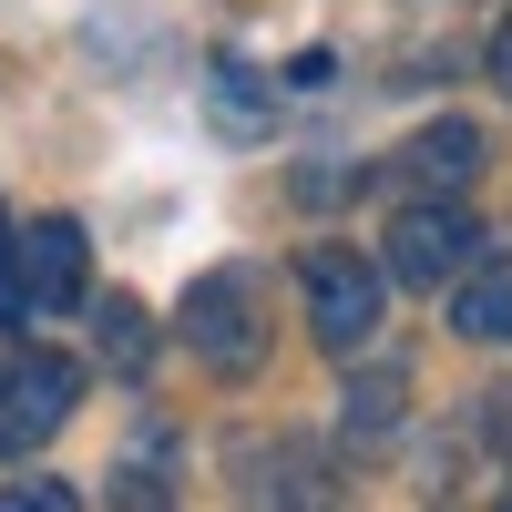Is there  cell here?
Listing matches in <instances>:
<instances>
[{"mask_svg": "<svg viewBox=\"0 0 512 512\" xmlns=\"http://www.w3.org/2000/svg\"><path fill=\"white\" fill-rule=\"evenodd\" d=\"M297 287H308V328H318L328 359H359L369 338H379L390 287H379L369 256H349V246H308V256H297Z\"/></svg>", "mask_w": 512, "mask_h": 512, "instance_id": "6da1fadb", "label": "cell"}, {"mask_svg": "<svg viewBox=\"0 0 512 512\" xmlns=\"http://www.w3.org/2000/svg\"><path fill=\"white\" fill-rule=\"evenodd\" d=\"M185 349L216 369V379H246L256 359H267V318H256V267H216L185 287Z\"/></svg>", "mask_w": 512, "mask_h": 512, "instance_id": "7a4b0ae2", "label": "cell"}, {"mask_svg": "<svg viewBox=\"0 0 512 512\" xmlns=\"http://www.w3.org/2000/svg\"><path fill=\"white\" fill-rule=\"evenodd\" d=\"M461 267H482V216L461 195H410L390 216V277L400 287H451Z\"/></svg>", "mask_w": 512, "mask_h": 512, "instance_id": "3957f363", "label": "cell"}, {"mask_svg": "<svg viewBox=\"0 0 512 512\" xmlns=\"http://www.w3.org/2000/svg\"><path fill=\"white\" fill-rule=\"evenodd\" d=\"M72 400H82V369H72L62 349H21L11 369H0V461L41 451V441L72 420Z\"/></svg>", "mask_w": 512, "mask_h": 512, "instance_id": "277c9868", "label": "cell"}, {"mask_svg": "<svg viewBox=\"0 0 512 512\" xmlns=\"http://www.w3.org/2000/svg\"><path fill=\"white\" fill-rule=\"evenodd\" d=\"M11 277H21L31 318H62V308H82V287H93V236L72 216H41V226L11 236Z\"/></svg>", "mask_w": 512, "mask_h": 512, "instance_id": "5b68a950", "label": "cell"}, {"mask_svg": "<svg viewBox=\"0 0 512 512\" xmlns=\"http://www.w3.org/2000/svg\"><path fill=\"white\" fill-rule=\"evenodd\" d=\"M472 175H482V134L472 123H431V134L400 144V185L410 195H461Z\"/></svg>", "mask_w": 512, "mask_h": 512, "instance_id": "8992f818", "label": "cell"}, {"mask_svg": "<svg viewBox=\"0 0 512 512\" xmlns=\"http://www.w3.org/2000/svg\"><path fill=\"white\" fill-rule=\"evenodd\" d=\"M451 328L482 338V349H512V267H461L451 277Z\"/></svg>", "mask_w": 512, "mask_h": 512, "instance_id": "52a82bcc", "label": "cell"}, {"mask_svg": "<svg viewBox=\"0 0 512 512\" xmlns=\"http://www.w3.org/2000/svg\"><path fill=\"white\" fill-rule=\"evenodd\" d=\"M93 349H103V369L144 379V359H154V318L134 308V297H103V308H93Z\"/></svg>", "mask_w": 512, "mask_h": 512, "instance_id": "ba28073f", "label": "cell"}, {"mask_svg": "<svg viewBox=\"0 0 512 512\" xmlns=\"http://www.w3.org/2000/svg\"><path fill=\"white\" fill-rule=\"evenodd\" d=\"M400 400H410V369L349 379V441H390V431H400Z\"/></svg>", "mask_w": 512, "mask_h": 512, "instance_id": "9c48e42d", "label": "cell"}, {"mask_svg": "<svg viewBox=\"0 0 512 512\" xmlns=\"http://www.w3.org/2000/svg\"><path fill=\"white\" fill-rule=\"evenodd\" d=\"M205 93H216V123H226V134H267V123H277V93H267L246 62H216Z\"/></svg>", "mask_w": 512, "mask_h": 512, "instance_id": "30bf717a", "label": "cell"}, {"mask_svg": "<svg viewBox=\"0 0 512 512\" xmlns=\"http://www.w3.org/2000/svg\"><path fill=\"white\" fill-rule=\"evenodd\" d=\"M72 482H0V512H72Z\"/></svg>", "mask_w": 512, "mask_h": 512, "instance_id": "8fae6325", "label": "cell"}, {"mask_svg": "<svg viewBox=\"0 0 512 512\" xmlns=\"http://www.w3.org/2000/svg\"><path fill=\"white\" fill-rule=\"evenodd\" d=\"M328 72H338L328 52H297V62H287V93H328Z\"/></svg>", "mask_w": 512, "mask_h": 512, "instance_id": "7c38bea8", "label": "cell"}, {"mask_svg": "<svg viewBox=\"0 0 512 512\" xmlns=\"http://www.w3.org/2000/svg\"><path fill=\"white\" fill-rule=\"evenodd\" d=\"M492 82H502V103H512V11H502V31H492Z\"/></svg>", "mask_w": 512, "mask_h": 512, "instance_id": "4fadbf2b", "label": "cell"}, {"mask_svg": "<svg viewBox=\"0 0 512 512\" xmlns=\"http://www.w3.org/2000/svg\"><path fill=\"white\" fill-rule=\"evenodd\" d=\"M0 318H31L21 308V277H11V236H0Z\"/></svg>", "mask_w": 512, "mask_h": 512, "instance_id": "5bb4252c", "label": "cell"}]
</instances>
